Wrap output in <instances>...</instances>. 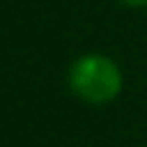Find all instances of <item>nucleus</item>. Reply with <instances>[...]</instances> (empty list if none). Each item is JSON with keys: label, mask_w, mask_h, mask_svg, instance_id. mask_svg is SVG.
<instances>
[{"label": "nucleus", "mask_w": 147, "mask_h": 147, "mask_svg": "<svg viewBox=\"0 0 147 147\" xmlns=\"http://www.w3.org/2000/svg\"><path fill=\"white\" fill-rule=\"evenodd\" d=\"M119 3H124L129 8H147V0H119Z\"/></svg>", "instance_id": "obj_2"}, {"label": "nucleus", "mask_w": 147, "mask_h": 147, "mask_svg": "<svg viewBox=\"0 0 147 147\" xmlns=\"http://www.w3.org/2000/svg\"><path fill=\"white\" fill-rule=\"evenodd\" d=\"M67 80H70L72 93L93 106L111 103L124 88V72H121L119 62L111 59L109 54H98V52L78 57L70 65Z\"/></svg>", "instance_id": "obj_1"}]
</instances>
